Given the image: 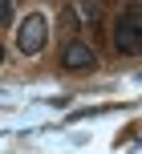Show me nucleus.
Segmentation results:
<instances>
[{
    "label": "nucleus",
    "instance_id": "7ed1b4c3",
    "mask_svg": "<svg viewBox=\"0 0 142 154\" xmlns=\"http://www.w3.org/2000/svg\"><path fill=\"white\" fill-rule=\"evenodd\" d=\"M61 65L65 69H73V73H85V69H94L97 65V53H94V45L89 41H65V49H61Z\"/></svg>",
    "mask_w": 142,
    "mask_h": 154
},
{
    "label": "nucleus",
    "instance_id": "f257e3e1",
    "mask_svg": "<svg viewBox=\"0 0 142 154\" xmlns=\"http://www.w3.org/2000/svg\"><path fill=\"white\" fill-rule=\"evenodd\" d=\"M110 45L122 57H138L142 53V4H126L110 24Z\"/></svg>",
    "mask_w": 142,
    "mask_h": 154
},
{
    "label": "nucleus",
    "instance_id": "423d86ee",
    "mask_svg": "<svg viewBox=\"0 0 142 154\" xmlns=\"http://www.w3.org/2000/svg\"><path fill=\"white\" fill-rule=\"evenodd\" d=\"M0 61H4V49H0Z\"/></svg>",
    "mask_w": 142,
    "mask_h": 154
},
{
    "label": "nucleus",
    "instance_id": "39448f33",
    "mask_svg": "<svg viewBox=\"0 0 142 154\" xmlns=\"http://www.w3.org/2000/svg\"><path fill=\"white\" fill-rule=\"evenodd\" d=\"M12 24V0H0V29Z\"/></svg>",
    "mask_w": 142,
    "mask_h": 154
},
{
    "label": "nucleus",
    "instance_id": "f03ea898",
    "mask_svg": "<svg viewBox=\"0 0 142 154\" xmlns=\"http://www.w3.org/2000/svg\"><path fill=\"white\" fill-rule=\"evenodd\" d=\"M45 45H49V20L41 12H29L20 20V29H16V49H20L24 57H37Z\"/></svg>",
    "mask_w": 142,
    "mask_h": 154
},
{
    "label": "nucleus",
    "instance_id": "20e7f679",
    "mask_svg": "<svg viewBox=\"0 0 142 154\" xmlns=\"http://www.w3.org/2000/svg\"><path fill=\"white\" fill-rule=\"evenodd\" d=\"M73 4H77V16H81V24H89V29H97V24H102L106 0H73Z\"/></svg>",
    "mask_w": 142,
    "mask_h": 154
}]
</instances>
